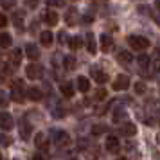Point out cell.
<instances>
[{
  "instance_id": "3",
  "label": "cell",
  "mask_w": 160,
  "mask_h": 160,
  "mask_svg": "<svg viewBox=\"0 0 160 160\" xmlns=\"http://www.w3.org/2000/svg\"><path fill=\"white\" fill-rule=\"evenodd\" d=\"M25 74H27L29 79H40L43 76V67L40 65V63H31L25 68Z\"/></svg>"
},
{
  "instance_id": "38",
  "label": "cell",
  "mask_w": 160,
  "mask_h": 160,
  "mask_svg": "<svg viewBox=\"0 0 160 160\" xmlns=\"http://www.w3.org/2000/svg\"><path fill=\"white\" fill-rule=\"evenodd\" d=\"M8 25V18H6V15H0V27H6Z\"/></svg>"
},
{
  "instance_id": "23",
  "label": "cell",
  "mask_w": 160,
  "mask_h": 160,
  "mask_svg": "<svg viewBox=\"0 0 160 160\" xmlns=\"http://www.w3.org/2000/svg\"><path fill=\"white\" fill-rule=\"evenodd\" d=\"M63 63H65L67 70H74V68H76V58H74V56H65V58H63Z\"/></svg>"
},
{
  "instance_id": "9",
  "label": "cell",
  "mask_w": 160,
  "mask_h": 160,
  "mask_svg": "<svg viewBox=\"0 0 160 160\" xmlns=\"http://www.w3.org/2000/svg\"><path fill=\"white\" fill-rule=\"evenodd\" d=\"M25 54H27V58L32 59V61H36L40 58V49H38L34 43H27L25 45Z\"/></svg>"
},
{
  "instance_id": "14",
  "label": "cell",
  "mask_w": 160,
  "mask_h": 160,
  "mask_svg": "<svg viewBox=\"0 0 160 160\" xmlns=\"http://www.w3.org/2000/svg\"><path fill=\"white\" fill-rule=\"evenodd\" d=\"M117 61L122 63V65H130L131 61H133V56H131V52H128V51H121L117 54Z\"/></svg>"
},
{
  "instance_id": "47",
  "label": "cell",
  "mask_w": 160,
  "mask_h": 160,
  "mask_svg": "<svg viewBox=\"0 0 160 160\" xmlns=\"http://www.w3.org/2000/svg\"><path fill=\"white\" fill-rule=\"evenodd\" d=\"M117 160H128V158H117Z\"/></svg>"
},
{
  "instance_id": "45",
  "label": "cell",
  "mask_w": 160,
  "mask_h": 160,
  "mask_svg": "<svg viewBox=\"0 0 160 160\" xmlns=\"http://www.w3.org/2000/svg\"><path fill=\"white\" fill-rule=\"evenodd\" d=\"M157 142H158V144H160V133H158V135H157Z\"/></svg>"
},
{
  "instance_id": "5",
  "label": "cell",
  "mask_w": 160,
  "mask_h": 160,
  "mask_svg": "<svg viewBox=\"0 0 160 160\" xmlns=\"http://www.w3.org/2000/svg\"><path fill=\"white\" fill-rule=\"evenodd\" d=\"M104 148H106V151H110V153H117L119 148H121L119 138H117L115 135H108V137H106V142H104Z\"/></svg>"
},
{
  "instance_id": "28",
  "label": "cell",
  "mask_w": 160,
  "mask_h": 160,
  "mask_svg": "<svg viewBox=\"0 0 160 160\" xmlns=\"http://www.w3.org/2000/svg\"><path fill=\"white\" fill-rule=\"evenodd\" d=\"M11 142H13V138L9 137V135L0 133V146H11Z\"/></svg>"
},
{
  "instance_id": "12",
  "label": "cell",
  "mask_w": 160,
  "mask_h": 160,
  "mask_svg": "<svg viewBox=\"0 0 160 160\" xmlns=\"http://www.w3.org/2000/svg\"><path fill=\"white\" fill-rule=\"evenodd\" d=\"M23 20H25V11H15V15H13V23H15V27L18 29H23Z\"/></svg>"
},
{
  "instance_id": "16",
  "label": "cell",
  "mask_w": 160,
  "mask_h": 160,
  "mask_svg": "<svg viewBox=\"0 0 160 160\" xmlns=\"http://www.w3.org/2000/svg\"><path fill=\"white\" fill-rule=\"evenodd\" d=\"M58 20H59V15L56 11H47V13H45V23H47V25H56Z\"/></svg>"
},
{
  "instance_id": "29",
  "label": "cell",
  "mask_w": 160,
  "mask_h": 160,
  "mask_svg": "<svg viewBox=\"0 0 160 160\" xmlns=\"http://www.w3.org/2000/svg\"><path fill=\"white\" fill-rule=\"evenodd\" d=\"M47 6H51V8H63L65 0H47Z\"/></svg>"
},
{
  "instance_id": "17",
  "label": "cell",
  "mask_w": 160,
  "mask_h": 160,
  "mask_svg": "<svg viewBox=\"0 0 160 160\" xmlns=\"http://www.w3.org/2000/svg\"><path fill=\"white\" fill-rule=\"evenodd\" d=\"M11 43H13L11 34H9V32H0V47H2V49H9Z\"/></svg>"
},
{
  "instance_id": "1",
  "label": "cell",
  "mask_w": 160,
  "mask_h": 160,
  "mask_svg": "<svg viewBox=\"0 0 160 160\" xmlns=\"http://www.w3.org/2000/svg\"><path fill=\"white\" fill-rule=\"evenodd\" d=\"M11 97H13V101H16V102H23V99H25V87H23L22 79L15 81L13 90H11Z\"/></svg>"
},
{
  "instance_id": "18",
  "label": "cell",
  "mask_w": 160,
  "mask_h": 160,
  "mask_svg": "<svg viewBox=\"0 0 160 160\" xmlns=\"http://www.w3.org/2000/svg\"><path fill=\"white\" fill-rule=\"evenodd\" d=\"M52 40H54V36H52L51 31H43V32L40 34V42L43 43V47H51V45H52Z\"/></svg>"
},
{
  "instance_id": "7",
  "label": "cell",
  "mask_w": 160,
  "mask_h": 160,
  "mask_svg": "<svg viewBox=\"0 0 160 160\" xmlns=\"http://www.w3.org/2000/svg\"><path fill=\"white\" fill-rule=\"evenodd\" d=\"M13 126H15L13 117L9 115L8 112H2L0 113V130H11Z\"/></svg>"
},
{
  "instance_id": "19",
  "label": "cell",
  "mask_w": 160,
  "mask_h": 160,
  "mask_svg": "<svg viewBox=\"0 0 160 160\" xmlns=\"http://www.w3.org/2000/svg\"><path fill=\"white\" fill-rule=\"evenodd\" d=\"M87 49L90 54H95V51H97V45H95V38L92 32H88L87 34Z\"/></svg>"
},
{
  "instance_id": "22",
  "label": "cell",
  "mask_w": 160,
  "mask_h": 160,
  "mask_svg": "<svg viewBox=\"0 0 160 160\" xmlns=\"http://www.w3.org/2000/svg\"><path fill=\"white\" fill-rule=\"evenodd\" d=\"M59 90H61V94L65 95V97H72V95H74V87H72V83H63V85L59 87Z\"/></svg>"
},
{
  "instance_id": "27",
  "label": "cell",
  "mask_w": 160,
  "mask_h": 160,
  "mask_svg": "<svg viewBox=\"0 0 160 160\" xmlns=\"http://www.w3.org/2000/svg\"><path fill=\"white\" fill-rule=\"evenodd\" d=\"M16 4V0H0V8L2 9H13Z\"/></svg>"
},
{
  "instance_id": "8",
  "label": "cell",
  "mask_w": 160,
  "mask_h": 160,
  "mask_svg": "<svg viewBox=\"0 0 160 160\" xmlns=\"http://www.w3.org/2000/svg\"><path fill=\"white\" fill-rule=\"evenodd\" d=\"M25 97H29V101H42L43 92L38 87H31L29 90H25Z\"/></svg>"
},
{
  "instance_id": "13",
  "label": "cell",
  "mask_w": 160,
  "mask_h": 160,
  "mask_svg": "<svg viewBox=\"0 0 160 160\" xmlns=\"http://www.w3.org/2000/svg\"><path fill=\"white\" fill-rule=\"evenodd\" d=\"M121 133L126 135V137H133V135L137 133V126H135L133 122H124L122 128H121Z\"/></svg>"
},
{
  "instance_id": "42",
  "label": "cell",
  "mask_w": 160,
  "mask_h": 160,
  "mask_svg": "<svg viewBox=\"0 0 160 160\" xmlns=\"http://www.w3.org/2000/svg\"><path fill=\"white\" fill-rule=\"evenodd\" d=\"M32 160H47V158H45L43 155H40V153H36V155L32 157Z\"/></svg>"
},
{
  "instance_id": "32",
  "label": "cell",
  "mask_w": 160,
  "mask_h": 160,
  "mask_svg": "<svg viewBox=\"0 0 160 160\" xmlns=\"http://www.w3.org/2000/svg\"><path fill=\"white\" fill-rule=\"evenodd\" d=\"M135 94H138V95L146 94V85L144 83H135Z\"/></svg>"
},
{
  "instance_id": "21",
  "label": "cell",
  "mask_w": 160,
  "mask_h": 160,
  "mask_svg": "<svg viewBox=\"0 0 160 160\" xmlns=\"http://www.w3.org/2000/svg\"><path fill=\"white\" fill-rule=\"evenodd\" d=\"M76 18H78V11H76V9H68V11H67V15H65V22L68 23V25H74V23H76Z\"/></svg>"
},
{
  "instance_id": "40",
  "label": "cell",
  "mask_w": 160,
  "mask_h": 160,
  "mask_svg": "<svg viewBox=\"0 0 160 160\" xmlns=\"http://www.w3.org/2000/svg\"><path fill=\"white\" fill-rule=\"evenodd\" d=\"M153 67H155V70H157V72H160V58H157L155 61H153Z\"/></svg>"
},
{
  "instance_id": "20",
  "label": "cell",
  "mask_w": 160,
  "mask_h": 160,
  "mask_svg": "<svg viewBox=\"0 0 160 160\" xmlns=\"http://www.w3.org/2000/svg\"><path fill=\"white\" fill-rule=\"evenodd\" d=\"M68 47H70L72 51L81 49V47H83V38H81V36H72L70 40H68Z\"/></svg>"
},
{
  "instance_id": "6",
  "label": "cell",
  "mask_w": 160,
  "mask_h": 160,
  "mask_svg": "<svg viewBox=\"0 0 160 160\" xmlns=\"http://www.w3.org/2000/svg\"><path fill=\"white\" fill-rule=\"evenodd\" d=\"M130 87V78L128 76H124V74H121V76H117L115 81H113V90H126V88Z\"/></svg>"
},
{
  "instance_id": "15",
  "label": "cell",
  "mask_w": 160,
  "mask_h": 160,
  "mask_svg": "<svg viewBox=\"0 0 160 160\" xmlns=\"http://www.w3.org/2000/svg\"><path fill=\"white\" fill-rule=\"evenodd\" d=\"M78 90L79 92H85V94L90 90V81H88V78H85V76H79L78 78Z\"/></svg>"
},
{
  "instance_id": "33",
  "label": "cell",
  "mask_w": 160,
  "mask_h": 160,
  "mask_svg": "<svg viewBox=\"0 0 160 160\" xmlns=\"http://www.w3.org/2000/svg\"><path fill=\"white\" fill-rule=\"evenodd\" d=\"M23 4H25V8H29V9H36L38 8V0H23Z\"/></svg>"
},
{
  "instance_id": "11",
  "label": "cell",
  "mask_w": 160,
  "mask_h": 160,
  "mask_svg": "<svg viewBox=\"0 0 160 160\" xmlns=\"http://www.w3.org/2000/svg\"><path fill=\"white\" fill-rule=\"evenodd\" d=\"M92 78L95 79V83H99V85H104L106 81H108V74L99 70V68H92Z\"/></svg>"
},
{
  "instance_id": "37",
  "label": "cell",
  "mask_w": 160,
  "mask_h": 160,
  "mask_svg": "<svg viewBox=\"0 0 160 160\" xmlns=\"http://www.w3.org/2000/svg\"><path fill=\"white\" fill-rule=\"evenodd\" d=\"M104 130H106L104 126H94V128H92V135H101Z\"/></svg>"
},
{
  "instance_id": "4",
  "label": "cell",
  "mask_w": 160,
  "mask_h": 160,
  "mask_svg": "<svg viewBox=\"0 0 160 160\" xmlns=\"http://www.w3.org/2000/svg\"><path fill=\"white\" fill-rule=\"evenodd\" d=\"M54 144L58 146V148H65V146L70 144V137H68V133L67 131H56V135H54Z\"/></svg>"
},
{
  "instance_id": "43",
  "label": "cell",
  "mask_w": 160,
  "mask_h": 160,
  "mask_svg": "<svg viewBox=\"0 0 160 160\" xmlns=\"http://www.w3.org/2000/svg\"><path fill=\"white\" fill-rule=\"evenodd\" d=\"M155 20H157V23L160 25V15H155Z\"/></svg>"
},
{
  "instance_id": "44",
  "label": "cell",
  "mask_w": 160,
  "mask_h": 160,
  "mask_svg": "<svg viewBox=\"0 0 160 160\" xmlns=\"http://www.w3.org/2000/svg\"><path fill=\"white\" fill-rule=\"evenodd\" d=\"M155 4H157V8H160V0H155Z\"/></svg>"
},
{
  "instance_id": "39",
  "label": "cell",
  "mask_w": 160,
  "mask_h": 160,
  "mask_svg": "<svg viewBox=\"0 0 160 160\" xmlns=\"http://www.w3.org/2000/svg\"><path fill=\"white\" fill-rule=\"evenodd\" d=\"M83 22H85V23L94 22V16H92V15H85V16H83Z\"/></svg>"
},
{
  "instance_id": "41",
  "label": "cell",
  "mask_w": 160,
  "mask_h": 160,
  "mask_svg": "<svg viewBox=\"0 0 160 160\" xmlns=\"http://www.w3.org/2000/svg\"><path fill=\"white\" fill-rule=\"evenodd\" d=\"M58 40L61 42V43H63V42L67 40V34H65V32H59V34H58Z\"/></svg>"
},
{
  "instance_id": "34",
  "label": "cell",
  "mask_w": 160,
  "mask_h": 160,
  "mask_svg": "<svg viewBox=\"0 0 160 160\" xmlns=\"http://www.w3.org/2000/svg\"><path fill=\"white\" fill-rule=\"evenodd\" d=\"M0 76H9V65L8 63H0Z\"/></svg>"
},
{
  "instance_id": "24",
  "label": "cell",
  "mask_w": 160,
  "mask_h": 160,
  "mask_svg": "<svg viewBox=\"0 0 160 160\" xmlns=\"http://www.w3.org/2000/svg\"><path fill=\"white\" fill-rule=\"evenodd\" d=\"M137 61H138V65H140V68H148L149 63H151V59H149L148 54H140V56L137 58Z\"/></svg>"
},
{
  "instance_id": "46",
  "label": "cell",
  "mask_w": 160,
  "mask_h": 160,
  "mask_svg": "<svg viewBox=\"0 0 160 160\" xmlns=\"http://www.w3.org/2000/svg\"><path fill=\"white\" fill-rule=\"evenodd\" d=\"M0 160H6V158H4V155H2V153H0Z\"/></svg>"
},
{
  "instance_id": "35",
  "label": "cell",
  "mask_w": 160,
  "mask_h": 160,
  "mask_svg": "<svg viewBox=\"0 0 160 160\" xmlns=\"http://www.w3.org/2000/svg\"><path fill=\"white\" fill-rule=\"evenodd\" d=\"M124 115H126V113H124V110H117L115 115H113V121H115V122H121V119H122Z\"/></svg>"
},
{
  "instance_id": "31",
  "label": "cell",
  "mask_w": 160,
  "mask_h": 160,
  "mask_svg": "<svg viewBox=\"0 0 160 160\" xmlns=\"http://www.w3.org/2000/svg\"><path fill=\"white\" fill-rule=\"evenodd\" d=\"M95 99H97V101L106 99V90H104V88H97V90H95Z\"/></svg>"
},
{
  "instance_id": "10",
  "label": "cell",
  "mask_w": 160,
  "mask_h": 160,
  "mask_svg": "<svg viewBox=\"0 0 160 160\" xmlns=\"http://www.w3.org/2000/svg\"><path fill=\"white\" fill-rule=\"evenodd\" d=\"M101 49L104 52H110L113 49V38L110 34H101Z\"/></svg>"
},
{
  "instance_id": "26",
  "label": "cell",
  "mask_w": 160,
  "mask_h": 160,
  "mask_svg": "<svg viewBox=\"0 0 160 160\" xmlns=\"http://www.w3.org/2000/svg\"><path fill=\"white\" fill-rule=\"evenodd\" d=\"M20 59H22V52L20 49H15V51L11 52V61H13V65H20Z\"/></svg>"
},
{
  "instance_id": "25",
  "label": "cell",
  "mask_w": 160,
  "mask_h": 160,
  "mask_svg": "<svg viewBox=\"0 0 160 160\" xmlns=\"http://www.w3.org/2000/svg\"><path fill=\"white\" fill-rule=\"evenodd\" d=\"M34 144L38 148H45L47 146V137H45L43 133H36V137H34Z\"/></svg>"
},
{
  "instance_id": "2",
  "label": "cell",
  "mask_w": 160,
  "mask_h": 160,
  "mask_svg": "<svg viewBox=\"0 0 160 160\" xmlns=\"http://www.w3.org/2000/svg\"><path fill=\"white\" fill-rule=\"evenodd\" d=\"M128 43H130L131 49H135V51H144L149 47V40L144 36H130L128 38Z\"/></svg>"
},
{
  "instance_id": "36",
  "label": "cell",
  "mask_w": 160,
  "mask_h": 160,
  "mask_svg": "<svg viewBox=\"0 0 160 160\" xmlns=\"http://www.w3.org/2000/svg\"><path fill=\"white\" fill-rule=\"evenodd\" d=\"M9 101H8V95L6 92H0V106H8Z\"/></svg>"
},
{
  "instance_id": "30",
  "label": "cell",
  "mask_w": 160,
  "mask_h": 160,
  "mask_svg": "<svg viewBox=\"0 0 160 160\" xmlns=\"http://www.w3.org/2000/svg\"><path fill=\"white\" fill-rule=\"evenodd\" d=\"M29 133H31V124L27 126V124L23 122V124H22V130H20V135H22V138H27V137H29Z\"/></svg>"
}]
</instances>
